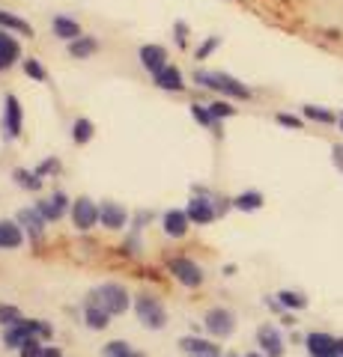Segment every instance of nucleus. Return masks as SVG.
I'll use <instances>...</instances> for the list:
<instances>
[{"label":"nucleus","mask_w":343,"mask_h":357,"mask_svg":"<svg viewBox=\"0 0 343 357\" xmlns=\"http://www.w3.org/2000/svg\"><path fill=\"white\" fill-rule=\"evenodd\" d=\"M51 333H54V331H51L48 321L24 319V321H18V325L6 328L3 342H6V349H24V345L33 342V340H51Z\"/></svg>","instance_id":"1"},{"label":"nucleus","mask_w":343,"mask_h":357,"mask_svg":"<svg viewBox=\"0 0 343 357\" xmlns=\"http://www.w3.org/2000/svg\"><path fill=\"white\" fill-rule=\"evenodd\" d=\"M194 81L200 84V86H206V89H215V93H221V96L242 98V102H248V98L254 96L245 84L236 81L233 75H224V72H197Z\"/></svg>","instance_id":"2"},{"label":"nucleus","mask_w":343,"mask_h":357,"mask_svg":"<svg viewBox=\"0 0 343 357\" xmlns=\"http://www.w3.org/2000/svg\"><path fill=\"white\" fill-rule=\"evenodd\" d=\"M135 316H138L140 325L149 328V331H161L164 325H168V312H164V307L152 295H138L135 298Z\"/></svg>","instance_id":"3"},{"label":"nucleus","mask_w":343,"mask_h":357,"mask_svg":"<svg viewBox=\"0 0 343 357\" xmlns=\"http://www.w3.org/2000/svg\"><path fill=\"white\" fill-rule=\"evenodd\" d=\"M93 298L102 304L110 316H119V312H126L129 310V292L119 283H105V286H98Z\"/></svg>","instance_id":"4"},{"label":"nucleus","mask_w":343,"mask_h":357,"mask_svg":"<svg viewBox=\"0 0 343 357\" xmlns=\"http://www.w3.org/2000/svg\"><path fill=\"white\" fill-rule=\"evenodd\" d=\"M203 325H206V331L212 333V337L227 340L230 333H233V328H236V316H233L230 310H224V307H215V310H209V312H206Z\"/></svg>","instance_id":"5"},{"label":"nucleus","mask_w":343,"mask_h":357,"mask_svg":"<svg viewBox=\"0 0 343 357\" xmlns=\"http://www.w3.org/2000/svg\"><path fill=\"white\" fill-rule=\"evenodd\" d=\"M168 268H170V274L176 277V280L185 283L188 289H197L203 283V268L197 262H191V259H185V256H176V259H170Z\"/></svg>","instance_id":"6"},{"label":"nucleus","mask_w":343,"mask_h":357,"mask_svg":"<svg viewBox=\"0 0 343 357\" xmlns=\"http://www.w3.org/2000/svg\"><path fill=\"white\" fill-rule=\"evenodd\" d=\"M305 349L311 357H335L337 354V337H331L326 331H314L305 337Z\"/></svg>","instance_id":"7"},{"label":"nucleus","mask_w":343,"mask_h":357,"mask_svg":"<svg viewBox=\"0 0 343 357\" xmlns=\"http://www.w3.org/2000/svg\"><path fill=\"white\" fill-rule=\"evenodd\" d=\"M72 223L78 229H90L98 223V206L93 203L90 197H81V199H75L72 203Z\"/></svg>","instance_id":"8"},{"label":"nucleus","mask_w":343,"mask_h":357,"mask_svg":"<svg viewBox=\"0 0 343 357\" xmlns=\"http://www.w3.org/2000/svg\"><path fill=\"white\" fill-rule=\"evenodd\" d=\"M257 345L263 349L265 357H281L284 354V337H281V331L275 325H263L257 331Z\"/></svg>","instance_id":"9"},{"label":"nucleus","mask_w":343,"mask_h":357,"mask_svg":"<svg viewBox=\"0 0 343 357\" xmlns=\"http://www.w3.org/2000/svg\"><path fill=\"white\" fill-rule=\"evenodd\" d=\"M138 60H140V66L147 72L159 75L164 66H168V51H164L161 45H143V48L138 51Z\"/></svg>","instance_id":"10"},{"label":"nucleus","mask_w":343,"mask_h":357,"mask_svg":"<svg viewBox=\"0 0 343 357\" xmlns=\"http://www.w3.org/2000/svg\"><path fill=\"white\" fill-rule=\"evenodd\" d=\"M21 126H24V114H21L18 96L9 93V96H6V116H3L6 137H18V134H21Z\"/></svg>","instance_id":"11"},{"label":"nucleus","mask_w":343,"mask_h":357,"mask_svg":"<svg viewBox=\"0 0 343 357\" xmlns=\"http://www.w3.org/2000/svg\"><path fill=\"white\" fill-rule=\"evenodd\" d=\"M188 223H191L188 211H182V208H170L168 215H164L161 227H164V232H168L170 238H182L185 232H188Z\"/></svg>","instance_id":"12"},{"label":"nucleus","mask_w":343,"mask_h":357,"mask_svg":"<svg viewBox=\"0 0 343 357\" xmlns=\"http://www.w3.org/2000/svg\"><path fill=\"white\" fill-rule=\"evenodd\" d=\"M98 223L108 229H123L126 227V208L119 203H102L98 206Z\"/></svg>","instance_id":"13"},{"label":"nucleus","mask_w":343,"mask_h":357,"mask_svg":"<svg viewBox=\"0 0 343 357\" xmlns=\"http://www.w3.org/2000/svg\"><path fill=\"white\" fill-rule=\"evenodd\" d=\"M84 319H87V325H90L93 331H105L108 321H110V312L90 295L87 298V304H84Z\"/></svg>","instance_id":"14"},{"label":"nucleus","mask_w":343,"mask_h":357,"mask_svg":"<svg viewBox=\"0 0 343 357\" xmlns=\"http://www.w3.org/2000/svg\"><path fill=\"white\" fill-rule=\"evenodd\" d=\"M185 211H188V218H191V223H212V220H215V208H212V203H209V199H203V197L188 199Z\"/></svg>","instance_id":"15"},{"label":"nucleus","mask_w":343,"mask_h":357,"mask_svg":"<svg viewBox=\"0 0 343 357\" xmlns=\"http://www.w3.org/2000/svg\"><path fill=\"white\" fill-rule=\"evenodd\" d=\"M24 232H21L18 220H0V250H13L21 244Z\"/></svg>","instance_id":"16"},{"label":"nucleus","mask_w":343,"mask_h":357,"mask_svg":"<svg viewBox=\"0 0 343 357\" xmlns=\"http://www.w3.org/2000/svg\"><path fill=\"white\" fill-rule=\"evenodd\" d=\"M51 30H54V36H60L63 42L81 39V24H78V21H72V18H66V15L54 18V21H51Z\"/></svg>","instance_id":"17"},{"label":"nucleus","mask_w":343,"mask_h":357,"mask_svg":"<svg viewBox=\"0 0 343 357\" xmlns=\"http://www.w3.org/2000/svg\"><path fill=\"white\" fill-rule=\"evenodd\" d=\"M18 227H27L30 238L36 241V238L42 236V229H45V218H42L36 208H21V211H18Z\"/></svg>","instance_id":"18"},{"label":"nucleus","mask_w":343,"mask_h":357,"mask_svg":"<svg viewBox=\"0 0 343 357\" xmlns=\"http://www.w3.org/2000/svg\"><path fill=\"white\" fill-rule=\"evenodd\" d=\"M15 60H18V42L6 30H0V72L15 66Z\"/></svg>","instance_id":"19"},{"label":"nucleus","mask_w":343,"mask_h":357,"mask_svg":"<svg viewBox=\"0 0 343 357\" xmlns=\"http://www.w3.org/2000/svg\"><path fill=\"white\" fill-rule=\"evenodd\" d=\"M180 345H182V351L194 354V357H218V354H221V351H218V345L206 342V340H197V337H182Z\"/></svg>","instance_id":"20"},{"label":"nucleus","mask_w":343,"mask_h":357,"mask_svg":"<svg viewBox=\"0 0 343 357\" xmlns=\"http://www.w3.org/2000/svg\"><path fill=\"white\" fill-rule=\"evenodd\" d=\"M66 203H69V197H66V194H54L51 199H42V203L36 206V211L45 220H57L63 211H66Z\"/></svg>","instance_id":"21"},{"label":"nucleus","mask_w":343,"mask_h":357,"mask_svg":"<svg viewBox=\"0 0 343 357\" xmlns=\"http://www.w3.org/2000/svg\"><path fill=\"white\" fill-rule=\"evenodd\" d=\"M152 77H156V86L168 89V93H180V89L185 86L180 69H173V66H164V69H161L159 75H152Z\"/></svg>","instance_id":"22"},{"label":"nucleus","mask_w":343,"mask_h":357,"mask_svg":"<svg viewBox=\"0 0 343 357\" xmlns=\"http://www.w3.org/2000/svg\"><path fill=\"white\" fill-rule=\"evenodd\" d=\"M302 116L311 119V122H319V126H335V122H340V116L335 110L319 107V105H302Z\"/></svg>","instance_id":"23"},{"label":"nucleus","mask_w":343,"mask_h":357,"mask_svg":"<svg viewBox=\"0 0 343 357\" xmlns=\"http://www.w3.org/2000/svg\"><path fill=\"white\" fill-rule=\"evenodd\" d=\"M233 208L239 211H257L263 208V194L260 191H242L233 197Z\"/></svg>","instance_id":"24"},{"label":"nucleus","mask_w":343,"mask_h":357,"mask_svg":"<svg viewBox=\"0 0 343 357\" xmlns=\"http://www.w3.org/2000/svg\"><path fill=\"white\" fill-rule=\"evenodd\" d=\"M0 27L15 30V33H21V36H33V27L27 24V21L13 15V13H6V9H0Z\"/></svg>","instance_id":"25"},{"label":"nucleus","mask_w":343,"mask_h":357,"mask_svg":"<svg viewBox=\"0 0 343 357\" xmlns=\"http://www.w3.org/2000/svg\"><path fill=\"white\" fill-rule=\"evenodd\" d=\"M278 304L284 307V310H305L307 307V298L302 295V292H293V289H281L278 295Z\"/></svg>","instance_id":"26"},{"label":"nucleus","mask_w":343,"mask_h":357,"mask_svg":"<svg viewBox=\"0 0 343 357\" xmlns=\"http://www.w3.org/2000/svg\"><path fill=\"white\" fill-rule=\"evenodd\" d=\"M98 51V42L93 39V36H81V39H75V42H69V54L72 57H90V54H96Z\"/></svg>","instance_id":"27"},{"label":"nucleus","mask_w":343,"mask_h":357,"mask_svg":"<svg viewBox=\"0 0 343 357\" xmlns=\"http://www.w3.org/2000/svg\"><path fill=\"white\" fill-rule=\"evenodd\" d=\"M191 114H194V119L200 122L203 128H212V131H221V119H215L212 116V110H209L206 105H191Z\"/></svg>","instance_id":"28"},{"label":"nucleus","mask_w":343,"mask_h":357,"mask_svg":"<svg viewBox=\"0 0 343 357\" xmlns=\"http://www.w3.org/2000/svg\"><path fill=\"white\" fill-rule=\"evenodd\" d=\"M13 178H15V185L24 188V191H39V188H42V176H39V173L15 170V173H13Z\"/></svg>","instance_id":"29"},{"label":"nucleus","mask_w":343,"mask_h":357,"mask_svg":"<svg viewBox=\"0 0 343 357\" xmlns=\"http://www.w3.org/2000/svg\"><path fill=\"white\" fill-rule=\"evenodd\" d=\"M72 137H75V143H78V146H84V143L93 137V122H90V119H78V122L72 126Z\"/></svg>","instance_id":"30"},{"label":"nucleus","mask_w":343,"mask_h":357,"mask_svg":"<svg viewBox=\"0 0 343 357\" xmlns=\"http://www.w3.org/2000/svg\"><path fill=\"white\" fill-rule=\"evenodd\" d=\"M105 357H140V354L131 351V349H129V342L114 340V342H108V345H105Z\"/></svg>","instance_id":"31"},{"label":"nucleus","mask_w":343,"mask_h":357,"mask_svg":"<svg viewBox=\"0 0 343 357\" xmlns=\"http://www.w3.org/2000/svg\"><path fill=\"white\" fill-rule=\"evenodd\" d=\"M18 321H24V319H21V310H18V307H9V304H0V325H6V328H13V325H18Z\"/></svg>","instance_id":"32"},{"label":"nucleus","mask_w":343,"mask_h":357,"mask_svg":"<svg viewBox=\"0 0 343 357\" xmlns=\"http://www.w3.org/2000/svg\"><path fill=\"white\" fill-rule=\"evenodd\" d=\"M209 110H212V116L215 119H227V116H233L236 114V107L230 105V102H212V105H206Z\"/></svg>","instance_id":"33"},{"label":"nucleus","mask_w":343,"mask_h":357,"mask_svg":"<svg viewBox=\"0 0 343 357\" xmlns=\"http://www.w3.org/2000/svg\"><path fill=\"white\" fill-rule=\"evenodd\" d=\"M24 72L33 77V81H48V72L42 69V66L36 60H24Z\"/></svg>","instance_id":"34"},{"label":"nucleus","mask_w":343,"mask_h":357,"mask_svg":"<svg viewBox=\"0 0 343 357\" xmlns=\"http://www.w3.org/2000/svg\"><path fill=\"white\" fill-rule=\"evenodd\" d=\"M218 45H221V39H218V36H212V39H206V42L200 45V48H197V60H206V57H209V54H212V51L218 48Z\"/></svg>","instance_id":"35"},{"label":"nucleus","mask_w":343,"mask_h":357,"mask_svg":"<svg viewBox=\"0 0 343 357\" xmlns=\"http://www.w3.org/2000/svg\"><path fill=\"white\" fill-rule=\"evenodd\" d=\"M42 351H45V345H42L39 340H33V342H27L24 349H21V357H42Z\"/></svg>","instance_id":"36"},{"label":"nucleus","mask_w":343,"mask_h":357,"mask_svg":"<svg viewBox=\"0 0 343 357\" xmlns=\"http://www.w3.org/2000/svg\"><path fill=\"white\" fill-rule=\"evenodd\" d=\"M275 119H278L281 126L293 128V131H298V128H302V119H298V116H293V114H275Z\"/></svg>","instance_id":"37"},{"label":"nucleus","mask_w":343,"mask_h":357,"mask_svg":"<svg viewBox=\"0 0 343 357\" xmlns=\"http://www.w3.org/2000/svg\"><path fill=\"white\" fill-rule=\"evenodd\" d=\"M176 45H182V48H185V42H188V27L182 24V21H176Z\"/></svg>","instance_id":"38"},{"label":"nucleus","mask_w":343,"mask_h":357,"mask_svg":"<svg viewBox=\"0 0 343 357\" xmlns=\"http://www.w3.org/2000/svg\"><path fill=\"white\" fill-rule=\"evenodd\" d=\"M331 161H335V167L343 173V146H335V149H331Z\"/></svg>","instance_id":"39"},{"label":"nucleus","mask_w":343,"mask_h":357,"mask_svg":"<svg viewBox=\"0 0 343 357\" xmlns=\"http://www.w3.org/2000/svg\"><path fill=\"white\" fill-rule=\"evenodd\" d=\"M54 170H57V161H54V158H51L48 164H42V167H39V170H36V173H39V176H48V173H54Z\"/></svg>","instance_id":"40"},{"label":"nucleus","mask_w":343,"mask_h":357,"mask_svg":"<svg viewBox=\"0 0 343 357\" xmlns=\"http://www.w3.org/2000/svg\"><path fill=\"white\" fill-rule=\"evenodd\" d=\"M42 357H60V351H57V349H48V345H45V351H42Z\"/></svg>","instance_id":"41"},{"label":"nucleus","mask_w":343,"mask_h":357,"mask_svg":"<svg viewBox=\"0 0 343 357\" xmlns=\"http://www.w3.org/2000/svg\"><path fill=\"white\" fill-rule=\"evenodd\" d=\"M337 357H343V337H337Z\"/></svg>","instance_id":"42"},{"label":"nucleus","mask_w":343,"mask_h":357,"mask_svg":"<svg viewBox=\"0 0 343 357\" xmlns=\"http://www.w3.org/2000/svg\"><path fill=\"white\" fill-rule=\"evenodd\" d=\"M245 357H265V354H257V351H251V354H245Z\"/></svg>","instance_id":"43"},{"label":"nucleus","mask_w":343,"mask_h":357,"mask_svg":"<svg viewBox=\"0 0 343 357\" xmlns=\"http://www.w3.org/2000/svg\"><path fill=\"white\" fill-rule=\"evenodd\" d=\"M337 126H340V131H343V116H340V122H337Z\"/></svg>","instance_id":"44"},{"label":"nucleus","mask_w":343,"mask_h":357,"mask_svg":"<svg viewBox=\"0 0 343 357\" xmlns=\"http://www.w3.org/2000/svg\"><path fill=\"white\" fill-rule=\"evenodd\" d=\"M230 357H236V354H230Z\"/></svg>","instance_id":"45"},{"label":"nucleus","mask_w":343,"mask_h":357,"mask_svg":"<svg viewBox=\"0 0 343 357\" xmlns=\"http://www.w3.org/2000/svg\"><path fill=\"white\" fill-rule=\"evenodd\" d=\"M340 116H343V114H340Z\"/></svg>","instance_id":"46"},{"label":"nucleus","mask_w":343,"mask_h":357,"mask_svg":"<svg viewBox=\"0 0 343 357\" xmlns=\"http://www.w3.org/2000/svg\"><path fill=\"white\" fill-rule=\"evenodd\" d=\"M335 357H337V354H335Z\"/></svg>","instance_id":"47"}]
</instances>
